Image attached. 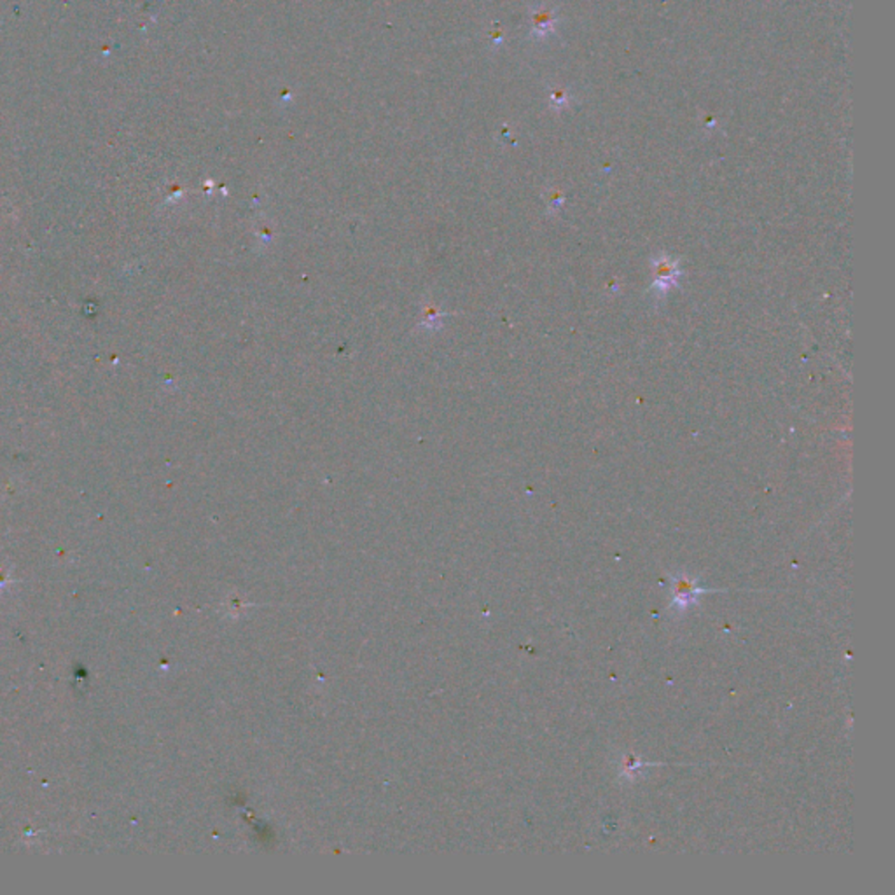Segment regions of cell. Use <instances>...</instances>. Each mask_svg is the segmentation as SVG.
Wrapping results in <instances>:
<instances>
[{
    "instance_id": "6da1fadb",
    "label": "cell",
    "mask_w": 895,
    "mask_h": 895,
    "mask_svg": "<svg viewBox=\"0 0 895 895\" xmlns=\"http://www.w3.org/2000/svg\"><path fill=\"white\" fill-rule=\"evenodd\" d=\"M707 589L698 588L696 579L689 577L687 574L677 575L674 581V596H672V607L675 609H687L691 604L698 600L702 593Z\"/></svg>"
}]
</instances>
